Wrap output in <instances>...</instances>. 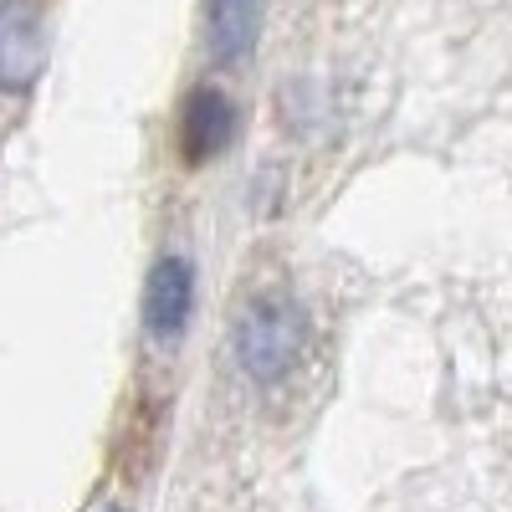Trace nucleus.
<instances>
[{
	"instance_id": "nucleus-1",
	"label": "nucleus",
	"mask_w": 512,
	"mask_h": 512,
	"mask_svg": "<svg viewBox=\"0 0 512 512\" xmlns=\"http://www.w3.org/2000/svg\"><path fill=\"white\" fill-rule=\"evenodd\" d=\"M236 349H241V364L251 379H282L297 369V359H303L308 349V318L303 308L292 303V297H256V303L246 308L241 318V333H236Z\"/></svg>"
},
{
	"instance_id": "nucleus-2",
	"label": "nucleus",
	"mask_w": 512,
	"mask_h": 512,
	"mask_svg": "<svg viewBox=\"0 0 512 512\" xmlns=\"http://www.w3.org/2000/svg\"><path fill=\"white\" fill-rule=\"evenodd\" d=\"M47 67V21L36 0H0V93H26Z\"/></svg>"
},
{
	"instance_id": "nucleus-3",
	"label": "nucleus",
	"mask_w": 512,
	"mask_h": 512,
	"mask_svg": "<svg viewBox=\"0 0 512 512\" xmlns=\"http://www.w3.org/2000/svg\"><path fill=\"white\" fill-rule=\"evenodd\" d=\"M190 308H195V272L185 256H159L149 267V282H144V323L154 338H180L185 323H190Z\"/></svg>"
},
{
	"instance_id": "nucleus-4",
	"label": "nucleus",
	"mask_w": 512,
	"mask_h": 512,
	"mask_svg": "<svg viewBox=\"0 0 512 512\" xmlns=\"http://www.w3.org/2000/svg\"><path fill=\"white\" fill-rule=\"evenodd\" d=\"M231 118H236V108L226 103V93H216V88L190 93V103L180 113V154L190 164L216 159L231 144Z\"/></svg>"
},
{
	"instance_id": "nucleus-5",
	"label": "nucleus",
	"mask_w": 512,
	"mask_h": 512,
	"mask_svg": "<svg viewBox=\"0 0 512 512\" xmlns=\"http://www.w3.org/2000/svg\"><path fill=\"white\" fill-rule=\"evenodd\" d=\"M256 31H262V0H210L205 36L216 62H241L256 47Z\"/></svg>"
},
{
	"instance_id": "nucleus-6",
	"label": "nucleus",
	"mask_w": 512,
	"mask_h": 512,
	"mask_svg": "<svg viewBox=\"0 0 512 512\" xmlns=\"http://www.w3.org/2000/svg\"><path fill=\"white\" fill-rule=\"evenodd\" d=\"M108 512H113V507H108Z\"/></svg>"
}]
</instances>
